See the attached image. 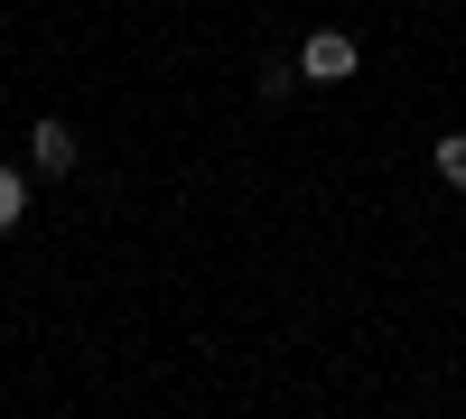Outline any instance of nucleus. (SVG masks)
Listing matches in <instances>:
<instances>
[{
  "label": "nucleus",
  "mask_w": 466,
  "mask_h": 419,
  "mask_svg": "<svg viewBox=\"0 0 466 419\" xmlns=\"http://www.w3.org/2000/svg\"><path fill=\"white\" fill-rule=\"evenodd\" d=\"M430 159H439V177L466 196V131H439V149H430Z\"/></svg>",
  "instance_id": "7ed1b4c3"
},
{
  "label": "nucleus",
  "mask_w": 466,
  "mask_h": 419,
  "mask_svg": "<svg viewBox=\"0 0 466 419\" xmlns=\"http://www.w3.org/2000/svg\"><path fill=\"white\" fill-rule=\"evenodd\" d=\"M355 65H364V47H355L345 28H308V47H299V75H308V85H345Z\"/></svg>",
  "instance_id": "f257e3e1"
},
{
  "label": "nucleus",
  "mask_w": 466,
  "mask_h": 419,
  "mask_svg": "<svg viewBox=\"0 0 466 419\" xmlns=\"http://www.w3.org/2000/svg\"><path fill=\"white\" fill-rule=\"evenodd\" d=\"M19 214H28V177L0 168V234H19Z\"/></svg>",
  "instance_id": "20e7f679"
},
{
  "label": "nucleus",
  "mask_w": 466,
  "mask_h": 419,
  "mask_svg": "<svg viewBox=\"0 0 466 419\" xmlns=\"http://www.w3.org/2000/svg\"><path fill=\"white\" fill-rule=\"evenodd\" d=\"M28 159H37V177H75V159H85V149H75L66 122H37V131H28Z\"/></svg>",
  "instance_id": "f03ea898"
}]
</instances>
